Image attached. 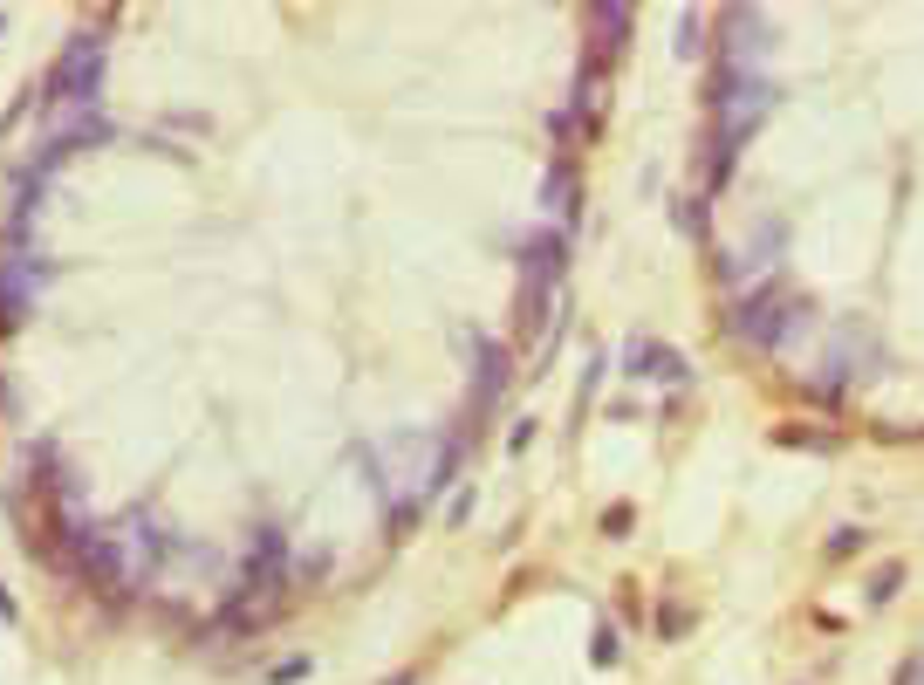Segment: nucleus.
<instances>
[{
	"label": "nucleus",
	"mask_w": 924,
	"mask_h": 685,
	"mask_svg": "<svg viewBox=\"0 0 924 685\" xmlns=\"http://www.w3.org/2000/svg\"><path fill=\"white\" fill-rule=\"evenodd\" d=\"M788 295L781 289H760V295H746L740 309H733V336H746V342H774L781 329H788Z\"/></svg>",
	"instance_id": "nucleus-1"
},
{
	"label": "nucleus",
	"mask_w": 924,
	"mask_h": 685,
	"mask_svg": "<svg viewBox=\"0 0 924 685\" xmlns=\"http://www.w3.org/2000/svg\"><path fill=\"white\" fill-rule=\"evenodd\" d=\"M623 364L637 370V377H665V384L692 377V364H685L678 350H665V342H651V336H637V342H630V350H623Z\"/></svg>",
	"instance_id": "nucleus-2"
},
{
	"label": "nucleus",
	"mask_w": 924,
	"mask_h": 685,
	"mask_svg": "<svg viewBox=\"0 0 924 685\" xmlns=\"http://www.w3.org/2000/svg\"><path fill=\"white\" fill-rule=\"evenodd\" d=\"M774 439H781V446H835V439H828V432H808V425H781V432H774Z\"/></svg>",
	"instance_id": "nucleus-3"
},
{
	"label": "nucleus",
	"mask_w": 924,
	"mask_h": 685,
	"mask_svg": "<svg viewBox=\"0 0 924 685\" xmlns=\"http://www.w3.org/2000/svg\"><path fill=\"white\" fill-rule=\"evenodd\" d=\"M685 234H705V199H678V212H671Z\"/></svg>",
	"instance_id": "nucleus-4"
},
{
	"label": "nucleus",
	"mask_w": 924,
	"mask_h": 685,
	"mask_svg": "<svg viewBox=\"0 0 924 685\" xmlns=\"http://www.w3.org/2000/svg\"><path fill=\"white\" fill-rule=\"evenodd\" d=\"M698 27H705L698 14H692V21H678V55H698V49H705V42H698Z\"/></svg>",
	"instance_id": "nucleus-5"
},
{
	"label": "nucleus",
	"mask_w": 924,
	"mask_h": 685,
	"mask_svg": "<svg viewBox=\"0 0 924 685\" xmlns=\"http://www.w3.org/2000/svg\"><path fill=\"white\" fill-rule=\"evenodd\" d=\"M897 576H904L897 562H883V569H876V582H870V596H876V604H883V596H890V589H897Z\"/></svg>",
	"instance_id": "nucleus-6"
},
{
	"label": "nucleus",
	"mask_w": 924,
	"mask_h": 685,
	"mask_svg": "<svg viewBox=\"0 0 924 685\" xmlns=\"http://www.w3.org/2000/svg\"><path fill=\"white\" fill-rule=\"evenodd\" d=\"M828 549H835V555H856V549H863V527H843V535H835Z\"/></svg>",
	"instance_id": "nucleus-7"
}]
</instances>
